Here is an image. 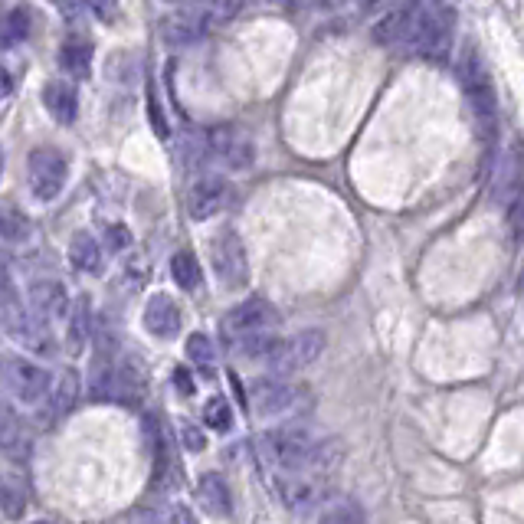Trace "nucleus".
Wrapping results in <instances>:
<instances>
[{
  "label": "nucleus",
  "mask_w": 524,
  "mask_h": 524,
  "mask_svg": "<svg viewBox=\"0 0 524 524\" xmlns=\"http://www.w3.org/2000/svg\"><path fill=\"white\" fill-rule=\"evenodd\" d=\"M452 40H456V10L446 0H423L410 50L430 63H446Z\"/></svg>",
  "instance_id": "1"
},
{
  "label": "nucleus",
  "mask_w": 524,
  "mask_h": 524,
  "mask_svg": "<svg viewBox=\"0 0 524 524\" xmlns=\"http://www.w3.org/2000/svg\"><path fill=\"white\" fill-rule=\"evenodd\" d=\"M325 449L328 446L315 443L299 426H279V430H269L262 436V452H266V459L276 462L279 469L318 466V462H325Z\"/></svg>",
  "instance_id": "2"
},
{
  "label": "nucleus",
  "mask_w": 524,
  "mask_h": 524,
  "mask_svg": "<svg viewBox=\"0 0 524 524\" xmlns=\"http://www.w3.org/2000/svg\"><path fill=\"white\" fill-rule=\"evenodd\" d=\"M279 312L276 305L266 299H246L240 305H233L230 312L223 315V341L236 348L249 338H262V335H276L279 328Z\"/></svg>",
  "instance_id": "3"
},
{
  "label": "nucleus",
  "mask_w": 524,
  "mask_h": 524,
  "mask_svg": "<svg viewBox=\"0 0 524 524\" xmlns=\"http://www.w3.org/2000/svg\"><path fill=\"white\" fill-rule=\"evenodd\" d=\"M325 344H328L325 331L305 328L292 338H276L272 351L266 354V364L272 374H295V371H302V367L315 364L318 357L325 354Z\"/></svg>",
  "instance_id": "4"
},
{
  "label": "nucleus",
  "mask_w": 524,
  "mask_h": 524,
  "mask_svg": "<svg viewBox=\"0 0 524 524\" xmlns=\"http://www.w3.org/2000/svg\"><path fill=\"white\" fill-rule=\"evenodd\" d=\"M459 86H462V95H466V102L472 105V112L479 122H492L495 118V86H492V76H488V69L482 63V56L475 46H469V50H462L459 56Z\"/></svg>",
  "instance_id": "5"
},
{
  "label": "nucleus",
  "mask_w": 524,
  "mask_h": 524,
  "mask_svg": "<svg viewBox=\"0 0 524 524\" xmlns=\"http://www.w3.org/2000/svg\"><path fill=\"white\" fill-rule=\"evenodd\" d=\"M27 181L30 194L40 204H53V200L66 190L69 181V161L59 148H37L27 158Z\"/></svg>",
  "instance_id": "6"
},
{
  "label": "nucleus",
  "mask_w": 524,
  "mask_h": 524,
  "mask_svg": "<svg viewBox=\"0 0 524 524\" xmlns=\"http://www.w3.org/2000/svg\"><path fill=\"white\" fill-rule=\"evenodd\" d=\"M0 380L20 403H40L53 387V374L43 364L27 361V357H7L0 364Z\"/></svg>",
  "instance_id": "7"
},
{
  "label": "nucleus",
  "mask_w": 524,
  "mask_h": 524,
  "mask_svg": "<svg viewBox=\"0 0 524 524\" xmlns=\"http://www.w3.org/2000/svg\"><path fill=\"white\" fill-rule=\"evenodd\" d=\"M210 262L213 272L223 289H243L249 279V259H246V246L233 230H223L210 246Z\"/></svg>",
  "instance_id": "8"
},
{
  "label": "nucleus",
  "mask_w": 524,
  "mask_h": 524,
  "mask_svg": "<svg viewBox=\"0 0 524 524\" xmlns=\"http://www.w3.org/2000/svg\"><path fill=\"white\" fill-rule=\"evenodd\" d=\"M305 390L295 387V384H285L279 377H259L253 380L249 387V403L256 407V413L262 416H282V413H292L302 407Z\"/></svg>",
  "instance_id": "9"
},
{
  "label": "nucleus",
  "mask_w": 524,
  "mask_h": 524,
  "mask_svg": "<svg viewBox=\"0 0 524 524\" xmlns=\"http://www.w3.org/2000/svg\"><path fill=\"white\" fill-rule=\"evenodd\" d=\"M420 7H423V0H407V4L387 10V14L374 23V43H377V46H403V43H413L416 20H420Z\"/></svg>",
  "instance_id": "10"
},
{
  "label": "nucleus",
  "mask_w": 524,
  "mask_h": 524,
  "mask_svg": "<svg viewBox=\"0 0 524 524\" xmlns=\"http://www.w3.org/2000/svg\"><path fill=\"white\" fill-rule=\"evenodd\" d=\"M233 197V187L223 181V177H200V181L190 187L187 194V213L190 220L204 223V220H213L217 213L226 210Z\"/></svg>",
  "instance_id": "11"
},
{
  "label": "nucleus",
  "mask_w": 524,
  "mask_h": 524,
  "mask_svg": "<svg viewBox=\"0 0 524 524\" xmlns=\"http://www.w3.org/2000/svg\"><path fill=\"white\" fill-rule=\"evenodd\" d=\"M207 151L217 154L220 161H226L236 171H246L256 158L249 138H243L240 131H233V128H213L210 138H207Z\"/></svg>",
  "instance_id": "12"
},
{
  "label": "nucleus",
  "mask_w": 524,
  "mask_h": 524,
  "mask_svg": "<svg viewBox=\"0 0 524 524\" xmlns=\"http://www.w3.org/2000/svg\"><path fill=\"white\" fill-rule=\"evenodd\" d=\"M115 341L105 335V328H99L92 348V374H89V397L105 400L112 393V377H115Z\"/></svg>",
  "instance_id": "13"
},
{
  "label": "nucleus",
  "mask_w": 524,
  "mask_h": 524,
  "mask_svg": "<svg viewBox=\"0 0 524 524\" xmlns=\"http://www.w3.org/2000/svg\"><path fill=\"white\" fill-rule=\"evenodd\" d=\"M30 312L40 315L43 321L69 318V312H73V305H69L66 285H59L56 279L33 282V285H30Z\"/></svg>",
  "instance_id": "14"
},
{
  "label": "nucleus",
  "mask_w": 524,
  "mask_h": 524,
  "mask_svg": "<svg viewBox=\"0 0 524 524\" xmlns=\"http://www.w3.org/2000/svg\"><path fill=\"white\" fill-rule=\"evenodd\" d=\"M145 367H141L135 357H125V361L115 364V377H112V393L109 397L125 403V407H138L141 400H145Z\"/></svg>",
  "instance_id": "15"
},
{
  "label": "nucleus",
  "mask_w": 524,
  "mask_h": 524,
  "mask_svg": "<svg viewBox=\"0 0 524 524\" xmlns=\"http://www.w3.org/2000/svg\"><path fill=\"white\" fill-rule=\"evenodd\" d=\"M145 328L148 335L161 338V341H171L177 338V331H181V308L171 299V295H151L148 305H145Z\"/></svg>",
  "instance_id": "16"
},
{
  "label": "nucleus",
  "mask_w": 524,
  "mask_h": 524,
  "mask_svg": "<svg viewBox=\"0 0 524 524\" xmlns=\"http://www.w3.org/2000/svg\"><path fill=\"white\" fill-rule=\"evenodd\" d=\"M0 449L14 459H27L30 456V436L23 430V420L17 410L10 407L7 397L0 393Z\"/></svg>",
  "instance_id": "17"
},
{
  "label": "nucleus",
  "mask_w": 524,
  "mask_h": 524,
  "mask_svg": "<svg viewBox=\"0 0 524 524\" xmlns=\"http://www.w3.org/2000/svg\"><path fill=\"white\" fill-rule=\"evenodd\" d=\"M43 105H46V112H50L59 125H73V122H76V112H79L76 86H69V82H63V79L46 82V89H43Z\"/></svg>",
  "instance_id": "18"
},
{
  "label": "nucleus",
  "mask_w": 524,
  "mask_h": 524,
  "mask_svg": "<svg viewBox=\"0 0 524 524\" xmlns=\"http://www.w3.org/2000/svg\"><path fill=\"white\" fill-rule=\"evenodd\" d=\"M197 498H200V508H204L207 515H213V518H226L233 511L230 485H226V479H223V475H217V472L200 475Z\"/></svg>",
  "instance_id": "19"
},
{
  "label": "nucleus",
  "mask_w": 524,
  "mask_h": 524,
  "mask_svg": "<svg viewBox=\"0 0 524 524\" xmlns=\"http://www.w3.org/2000/svg\"><path fill=\"white\" fill-rule=\"evenodd\" d=\"M276 488H279L282 505L295 511V515H305V511H312L318 505V485L308 479H279Z\"/></svg>",
  "instance_id": "20"
},
{
  "label": "nucleus",
  "mask_w": 524,
  "mask_h": 524,
  "mask_svg": "<svg viewBox=\"0 0 524 524\" xmlns=\"http://www.w3.org/2000/svg\"><path fill=\"white\" fill-rule=\"evenodd\" d=\"M76 397H79V374L73 371V367H66L50 387V416L53 420H63V416L73 413Z\"/></svg>",
  "instance_id": "21"
},
{
  "label": "nucleus",
  "mask_w": 524,
  "mask_h": 524,
  "mask_svg": "<svg viewBox=\"0 0 524 524\" xmlns=\"http://www.w3.org/2000/svg\"><path fill=\"white\" fill-rule=\"evenodd\" d=\"M69 262H73L79 272H89V276L102 272V249L92 233L79 230L73 240H69Z\"/></svg>",
  "instance_id": "22"
},
{
  "label": "nucleus",
  "mask_w": 524,
  "mask_h": 524,
  "mask_svg": "<svg viewBox=\"0 0 524 524\" xmlns=\"http://www.w3.org/2000/svg\"><path fill=\"white\" fill-rule=\"evenodd\" d=\"M30 37V10L27 7H10L0 14V50L20 46Z\"/></svg>",
  "instance_id": "23"
},
{
  "label": "nucleus",
  "mask_w": 524,
  "mask_h": 524,
  "mask_svg": "<svg viewBox=\"0 0 524 524\" xmlns=\"http://www.w3.org/2000/svg\"><path fill=\"white\" fill-rule=\"evenodd\" d=\"M0 511L10 521L23 518V511H27V485L10 472H0Z\"/></svg>",
  "instance_id": "24"
},
{
  "label": "nucleus",
  "mask_w": 524,
  "mask_h": 524,
  "mask_svg": "<svg viewBox=\"0 0 524 524\" xmlns=\"http://www.w3.org/2000/svg\"><path fill=\"white\" fill-rule=\"evenodd\" d=\"M59 63H63L69 76L86 79L92 66V46L86 40H66L63 50H59Z\"/></svg>",
  "instance_id": "25"
},
{
  "label": "nucleus",
  "mask_w": 524,
  "mask_h": 524,
  "mask_svg": "<svg viewBox=\"0 0 524 524\" xmlns=\"http://www.w3.org/2000/svg\"><path fill=\"white\" fill-rule=\"evenodd\" d=\"M0 240L7 243L30 240V217L14 204H0Z\"/></svg>",
  "instance_id": "26"
},
{
  "label": "nucleus",
  "mask_w": 524,
  "mask_h": 524,
  "mask_svg": "<svg viewBox=\"0 0 524 524\" xmlns=\"http://www.w3.org/2000/svg\"><path fill=\"white\" fill-rule=\"evenodd\" d=\"M89 338H92V308L86 299H79L73 312H69V351L79 354Z\"/></svg>",
  "instance_id": "27"
},
{
  "label": "nucleus",
  "mask_w": 524,
  "mask_h": 524,
  "mask_svg": "<svg viewBox=\"0 0 524 524\" xmlns=\"http://www.w3.org/2000/svg\"><path fill=\"white\" fill-rule=\"evenodd\" d=\"M171 276L184 292H194L200 285V262L194 259V253H187V249L174 253L171 256Z\"/></svg>",
  "instance_id": "28"
},
{
  "label": "nucleus",
  "mask_w": 524,
  "mask_h": 524,
  "mask_svg": "<svg viewBox=\"0 0 524 524\" xmlns=\"http://www.w3.org/2000/svg\"><path fill=\"white\" fill-rule=\"evenodd\" d=\"M187 357L194 364L204 367V371H210V364L217 361V348H213V341L207 335H200V331H197V335L187 338Z\"/></svg>",
  "instance_id": "29"
},
{
  "label": "nucleus",
  "mask_w": 524,
  "mask_h": 524,
  "mask_svg": "<svg viewBox=\"0 0 524 524\" xmlns=\"http://www.w3.org/2000/svg\"><path fill=\"white\" fill-rule=\"evenodd\" d=\"M204 420L210 430H217V433H226L233 426V413H230V403H226L223 397H213L207 400V407H204Z\"/></svg>",
  "instance_id": "30"
},
{
  "label": "nucleus",
  "mask_w": 524,
  "mask_h": 524,
  "mask_svg": "<svg viewBox=\"0 0 524 524\" xmlns=\"http://www.w3.org/2000/svg\"><path fill=\"white\" fill-rule=\"evenodd\" d=\"M508 233L515 243H524V184L515 190V197L508 204Z\"/></svg>",
  "instance_id": "31"
},
{
  "label": "nucleus",
  "mask_w": 524,
  "mask_h": 524,
  "mask_svg": "<svg viewBox=\"0 0 524 524\" xmlns=\"http://www.w3.org/2000/svg\"><path fill=\"white\" fill-rule=\"evenodd\" d=\"M318 524H361V511L354 505H335L318 518Z\"/></svg>",
  "instance_id": "32"
},
{
  "label": "nucleus",
  "mask_w": 524,
  "mask_h": 524,
  "mask_svg": "<svg viewBox=\"0 0 524 524\" xmlns=\"http://www.w3.org/2000/svg\"><path fill=\"white\" fill-rule=\"evenodd\" d=\"M148 118H151V128H154V135H158V138H168V135H171L168 118H164L161 105H158V99H154L151 89H148Z\"/></svg>",
  "instance_id": "33"
},
{
  "label": "nucleus",
  "mask_w": 524,
  "mask_h": 524,
  "mask_svg": "<svg viewBox=\"0 0 524 524\" xmlns=\"http://www.w3.org/2000/svg\"><path fill=\"white\" fill-rule=\"evenodd\" d=\"M181 443L190 452H204L207 449V439H204V433H200L194 423H181Z\"/></svg>",
  "instance_id": "34"
},
{
  "label": "nucleus",
  "mask_w": 524,
  "mask_h": 524,
  "mask_svg": "<svg viewBox=\"0 0 524 524\" xmlns=\"http://www.w3.org/2000/svg\"><path fill=\"white\" fill-rule=\"evenodd\" d=\"M82 4H86L102 23H112L115 14H118V0H82Z\"/></svg>",
  "instance_id": "35"
},
{
  "label": "nucleus",
  "mask_w": 524,
  "mask_h": 524,
  "mask_svg": "<svg viewBox=\"0 0 524 524\" xmlns=\"http://www.w3.org/2000/svg\"><path fill=\"white\" fill-rule=\"evenodd\" d=\"M105 243H109V249L112 253H122V249H128L131 246V233L125 230V226H109V230H105Z\"/></svg>",
  "instance_id": "36"
},
{
  "label": "nucleus",
  "mask_w": 524,
  "mask_h": 524,
  "mask_svg": "<svg viewBox=\"0 0 524 524\" xmlns=\"http://www.w3.org/2000/svg\"><path fill=\"white\" fill-rule=\"evenodd\" d=\"M164 524H197V518H194V511H190L187 505H174L168 511V518H164Z\"/></svg>",
  "instance_id": "37"
},
{
  "label": "nucleus",
  "mask_w": 524,
  "mask_h": 524,
  "mask_svg": "<svg viewBox=\"0 0 524 524\" xmlns=\"http://www.w3.org/2000/svg\"><path fill=\"white\" fill-rule=\"evenodd\" d=\"M14 305H17V302H14V295H10L7 285L0 282V321L7 318V312H10V308H14Z\"/></svg>",
  "instance_id": "38"
},
{
  "label": "nucleus",
  "mask_w": 524,
  "mask_h": 524,
  "mask_svg": "<svg viewBox=\"0 0 524 524\" xmlns=\"http://www.w3.org/2000/svg\"><path fill=\"white\" fill-rule=\"evenodd\" d=\"M50 4H53L63 17H69V20H73L76 10H79V0H50Z\"/></svg>",
  "instance_id": "39"
},
{
  "label": "nucleus",
  "mask_w": 524,
  "mask_h": 524,
  "mask_svg": "<svg viewBox=\"0 0 524 524\" xmlns=\"http://www.w3.org/2000/svg\"><path fill=\"white\" fill-rule=\"evenodd\" d=\"M118 524H154V515L151 511H131V515H125Z\"/></svg>",
  "instance_id": "40"
},
{
  "label": "nucleus",
  "mask_w": 524,
  "mask_h": 524,
  "mask_svg": "<svg viewBox=\"0 0 524 524\" xmlns=\"http://www.w3.org/2000/svg\"><path fill=\"white\" fill-rule=\"evenodd\" d=\"M10 92H14V76H10L4 66H0V99H7Z\"/></svg>",
  "instance_id": "41"
},
{
  "label": "nucleus",
  "mask_w": 524,
  "mask_h": 524,
  "mask_svg": "<svg viewBox=\"0 0 524 524\" xmlns=\"http://www.w3.org/2000/svg\"><path fill=\"white\" fill-rule=\"evenodd\" d=\"M177 390L184 393V397H190V393H194V380L187 377V371L181 367V371H177Z\"/></svg>",
  "instance_id": "42"
},
{
  "label": "nucleus",
  "mask_w": 524,
  "mask_h": 524,
  "mask_svg": "<svg viewBox=\"0 0 524 524\" xmlns=\"http://www.w3.org/2000/svg\"><path fill=\"white\" fill-rule=\"evenodd\" d=\"M315 4H318L321 10H338V7H344V4H351V0H315Z\"/></svg>",
  "instance_id": "43"
},
{
  "label": "nucleus",
  "mask_w": 524,
  "mask_h": 524,
  "mask_svg": "<svg viewBox=\"0 0 524 524\" xmlns=\"http://www.w3.org/2000/svg\"><path fill=\"white\" fill-rule=\"evenodd\" d=\"M7 272V259H4V253H0V276Z\"/></svg>",
  "instance_id": "44"
},
{
  "label": "nucleus",
  "mask_w": 524,
  "mask_h": 524,
  "mask_svg": "<svg viewBox=\"0 0 524 524\" xmlns=\"http://www.w3.org/2000/svg\"><path fill=\"white\" fill-rule=\"evenodd\" d=\"M0 174H4V151H0Z\"/></svg>",
  "instance_id": "45"
},
{
  "label": "nucleus",
  "mask_w": 524,
  "mask_h": 524,
  "mask_svg": "<svg viewBox=\"0 0 524 524\" xmlns=\"http://www.w3.org/2000/svg\"><path fill=\"white\" fill-rule=\"evenodd\" d=\"M521 292H524V266H521Z\"/></svg>",
  "instance_id": "46"
},
{
  "label": "nucleus",
  "mask_w": 524,
  "mask_h": 524,
  "mask_svg": "<svg viewBox=\"0 0 524 524\" xmlns=\"http://www.w3.org/2000/svg\"><path fill=\"white\" fill-rule=\"evenodd\" d=\"M33 524H53V521H33Z\"/></svg>",
  "instance_id": "47"
}]
</instances>
